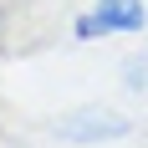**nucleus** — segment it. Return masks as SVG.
I'll use <instances>...</instances> for the list:
<instances>
[{"label":"nucleus","mask_w":148,"mask_h":148,"mask_svg":"<svg viewBox=\"0 0 148 148\" xmlns=\"http://www.w3.org/2000/svg\"><path fill=\"white\" fill-rule=\"evenodd\" d=\"M56 133L72 138V143H102V138H123L128 133V118L112 112V107H82V112L56 123Z\"/></svg>","instance_id":"nucleus-1"},{"label":"nucleus","mask_w":148,"mask_h":148,"mask_svg":"<svg viewBox=\"0 0 148 148\" xmlns=\"http://www.w3.org/2000/svg\"><path fill=\"white\" fill-rule=\"evenodd\" d=\"M92 10H97V21L107 31H143V21H148L143 0H97Z\"/></svg>","instance_id":"nucleus-2"},{"label":"nucleus","mask_w":148,"mask_h":148,"mask_svg":"<svg viewBox=\"0 0 148 148\" xmlns=\"http://www.w3.org/2000/svg\"><path fill=\"white\" fill-rule=\"evenodd\" d=\"M77 41H97V36H107V26L102 21H97V10H87V15H77Z\"/></svg>","instance_id":"nucleus-3"}]
</instances>
